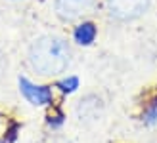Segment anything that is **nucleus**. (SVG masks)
<instances>
[{"instance_id": "nucleus-6", "label": "nucleus", "mask_w": 157, "mask_h": 143, "mask_svg": "<svg viewBox=\"0 0 157 143\" xmlns=\"http://www.w3.org/2000/svg\"><path fill=\"white\" fill-rule=\"evenodd\" d=\"M77 86H78V80H77L75 76H73V78H67V80H61V82H59V88L63 90V92H73V90L77 88Z\"/></svg>"}, {"instance_id": "nucleus-5", "label": "nucleus", "mask_w": 157, "mask_h": 143, "mask_svg": "<svg viewBox=\"0 0 157 143\" xmlns=\"http://www.w3.org/2000/svg\"><path fill=\"white\" fill-rule=\"evenodd\" d=\"M94 36H96V27L92 25V23H82L81 27H77L75 31V40L78 44H90L94 40Z\"/></svg>"}, {"instance_id": "nucleus-3", "label": "nucleus", "mask_w": 157, "mask_h": 143, "mask_svg": "<svg viewBox=\"0 0 157 143\" xmlns=\"http://www.w3.org/2000/svg\"><path fill=\"white\" fill-rule=\"evenodd\" d=\"M92 0H56V12L61 19L73 21L90 10Z\"/></svg>"}, {"instance_id": "nucleus-4", "label": "nucleus", "mask_w": 157, "mask_h": 143, "mask_svg": "<svg viewBox=\"0 0 157 143\" xmlns=\"http://www.w3.org/2000/svg\"><path fill=\"white\" fill-rule=\"evenodd\" d=\"M19 86H21L23 95H25L31 103H35V105H44V103H48V101L52 99V92H50L48 88H42V86L31 84L27 78H21V80H19Z\"/></svg>"}, {"instance_id": "nucleus-7", "label": "nucleus", "mask_w": 157, "mask_h": 143, "mask_svg": "<svg viewBox=\"0 0 157 143\" xmlns=\"http://www.w3.org/2000/svg\"><path fill=\"white\" fill-rule=\"evenodd\" d=\"M157 120V105H155V109L151 111L150 115H147V122H155Z\"/></svg>"}, {"instance_id": "nucleus-1", "label": "nucleus", "mask_w": 157, "mask_h": 143, "mask_svg": "<svg viewBox=\"0 0 157 143\" xmlns=\"http://www.w3.org/2000/svg\"><path fill=\"white\" fill-rule=\"evenodd\" d=\"M31 65H33L40 75H58L61 73L69 63V50L67 44L59 38L44 36L31 46L29 53Z\"/></svg>"}, {"instance_id": "nucleus-2", "label": "nucleus", "mask_w": 157, "mask_h": 143, "mask_svg": "<svg viewBox=\"0 0 157 143\" xmlns=\"http://www.w3.org/2000/svg\"><path fill=\"white\" fill-rule=\"evenodd\" d=\"M150 0H107L109 13L117 19H134L147 10Z\"/></svg>"}]
</instances>
